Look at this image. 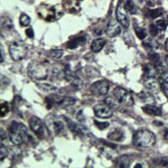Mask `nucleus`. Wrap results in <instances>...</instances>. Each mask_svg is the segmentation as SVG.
<instances>
[{
    "instance_id": "nucleus-11",
    "label": "nucleus",
    "mask_w": 168,
    "mask_h": 168,
    "mask_svg": "<svg viewBox=\"0 0 168 168\" xmlns=\"http://www.w3.org/2000/svg\"><path fill=\"white\" fill-rule=\"evenodd\" d=\"M116 17H117L118 22L124 28H128L130 25V20L126 14V11L124 9V3H119L116 10Z\"/></svg>"
},
{
    "instance_id": "nucleus-14",
    "label": "nucleus",
    "mask_w": 168,
    "mask_h": 168,
    "mask_svg": "<svg viewBox=\"0 0 168 168\" xmlns=\"http://www.w3.org/2000/svg\"><path fill=\"white\" fill-rule=\"evenodd\" d=\"M108 139L113 141H117V142H121L124 140V130H121L119 128H115L114 130H112L108 134Z\"/></svg>"
},
{
    "instance_id": "nucleus-16",
    "label": "nucleus",
    "mask_w": 168,
    "mask_h": 168,
    "mask_svg": "<svg viewBox=\"0 0 168 168\" xmlns=\"http://www.w3.org/2000/svg\"><path fill=\"white\" fill-rule=\"evenodd\" d=\"M105 44H106V41L105 40L102 38L96 39L93 41L92 42V45H91V49L93 52L95 53H98L99 51H101L103 48L104 47Z\"/></svg>"
},
{
    "instance_id": "nucleus-17",
    "label": "nucleus",
    "mask_w": 168,
    "mask_h": 168,
    "mask_svg": "<svg viewBox=\"0 0 168 168\" xmlns=\"http://www.w3.org/2000/svg\"><path fill=\"white\" fill-rule=\"evenodd\" d=\"M139 96H140V100H142L143 102L146 103L147 104H154L155 103V98H154L153 95L150 92H140V94H139Z\"/></svg>"
},
{
    "instance_id": "nucleus-20",
    "label": "nucleus",
    "mask_w": 168,
    "mask_h": 168,
    "mask_svg": "<svg viewBox=\"0 0 168 168\" xmlns=\"http://www.w3.org/2000/svg\"><path fill=\"white\" fill-rule=\"evenodd\" d=\"M125 7H126V10L130 12L131 14H135L137 12V8L135 3L133 0H126L125 1Z\"/></svg>"
},
{
    "instance_id": "nucleus-27",
    "label": "nucleus",
    "mask_w": 168,
    "mask_h": 168,
    "mask_svg": "<svg viewBox=\"0 0 168 168\" xmlns=\"http://www.w3.org/2000/svg\"><path fill=\"white\" fill-rule=\"evenodd\" d=\"M156 27L159 29V30H165L166 26H167V24L165 22V20L163 19H159V20H156V22L155 24Z\"/></svg>"
},
{
    "instance_id": "nucleus-29",
    "label": "nucleus",
    "mask_w": 168,
    "mask_h": 168,
    "mask_svg": "<svg viewBox=\"0 0 168 168\" xmlns=\"http://www.w3.org/2000/svg\"><path fill=\"white\" fill-rule=\"evenodd\" d=\"M9 113V106L5 102H2L1 104V117H4Z\"/></svg>"
},
{
    "instance_id": "nucleus-26",
    "label": "nucleus",
    "mask_w": 168,
    "mask_h": 168,
    "mask_svg": "<svg viewBox=\"0 0 168 168\" xmlns=\"http://www.w3.org/2000/svg\"><path fill=\"white\" fill-rule=\"evenodd\" d=\"M39 88L42 89L45 92H49V91H54L57 89V88H55L54 86L51 85V84H46V83H43L39 85Z\"/></svg>"
},
{
    "instance_id": "nucleus-5",
    "label": "nucleus",
    "mask_w": 168,
    "mask_h": 168,
    "mask_svg": "<svg viewBox=\"0 0 168 168\" xmlns=\"http://www.w3.org/2000/svg\"><path fill=\"white\" fill-rule=\"evenodd\" d=\"M29 76L32 79L45 80L48 76V70L44 65L40 63H31L28 69Z\"/></svg>"
},
{
    "instance_id": "nucleus-34",
    "label": "nucleus",
    "mask_w": 168,
    "mask_h": 168,
    "mask_svg": "<svg viewBox=\"0 0 168 168\" xmlns=\"http://www.w3.org/2000/svg\"><path fill=\"white\" fill-rule=\"evenodd\" d=\"M94 123H95L96 125H97L99 129H101V130H104L105 128H107V127H108V125H109L108 123H100V122H98L97 120H94Z\"/></svg>"
},
{
    "instance_id": "nucleus-41",
    "label": "nucleus",
    "mask_w": 168,
    "mask_h": 168,
    "mask_svg": "<svg viewBox=\"0 0 168 168\" xmlns=\"http://www.w3.org/2000/svg\"><path fill=\"white\" fill-rule=\"evenodd\" d=\"M166 64L168 65V57H166Z\"/></svg>"
},
{
    "instance_id": "nucleus-28",
    "label": "nucleus",
    "mask_w": 168,
    "mask_h": 168,
    "mask_svg": "<svg viewBox=\"0 0 168 168\" xmlns=\"http://www.w3.org/2000/svg\"><path fill=\"white\" fill-rule=\"evenodd\" d=\"M162 14V10L161 9H158V10H150L149 12V14L148 16L152 18V19H155V18H157L160 15Z\"/></svg>"
},
{
    "instance_id": "nucleus-39",
    "label": "nucleus",
    "mask_w": 168,
    "mask_h": 168,
    "mask_svg": "<svg viewBox=\"0 0 168 168\" xmlns=\"http://www.w3.org/2000/svg\"><path fill=\"white\" fill-rule=\"evenodd\" d=\"M164 137H165L166 140H168V131H166V134H165V135H164Z\"/></svg>"
},
{
    "instance_id": "nucleus-21",
    "label": "nucleus",
    "mask_w": 168,
    "mask_h": 168,
    "mask_svg": "<svg viewBox=\"0 0 168 168\" xmlns=\"http://www.w3.org/2000/svg\"><path fill=\"white\" fill-rule=\"evenodd\" d=\"M86 38L85 37H81L79 39H75L71 42H69V44L67 45V47L70 49H73V48H76L77 46H79L80 45H82V43H85Z\"/></svg>"
},
{
    "instance_id": "nucleus-22",
    "label": "nucleus",
    "mask_w": 168,
    "mask_h": 168,
    "mask_svg": "<svg viewBox=\"0 0 168 168\" xmlns=\"http://www.w3.org/2000/svg\"><path fill=\"white\" fill-rule=\"evenodd\" d=\"M145 72H146V75H147V77H155V75H156V72H157L155 67L154 66H152V65L146 66Z\"/></svg>"
},
{
    "instance_id": "nucleus-40",
    "label": "nucleus",
    "mask_w": 168,
    "mask_h": 168,
    "mask_svg": "<svg viewBox=\"0 0 168 168\" xmlns=\"http://www.w3.org/2000/svg\"><path fill=\"white\" fill-rule=\"evenodd\" d=\"M143 166L141 165V164H137L136 166H135V167L136 168V167H142Z\"/></svg>"
},
{
    "instance_id": "nucleus-18",
    "label": "nucleus",
    "mask_w": 168,
    "mask_h": 168,
    "mask_svg": "<svg viewBox=\"0 0 168 168\" xmlns=\"http://www.w3.org/2000/svg\"><path fill=\"white\" fill-rule=\"evenodd\" d=\"M130 164V160L128 155H122L116 160V166L119 167H129Z\"/></svg>"
},
{
    "instance_id": "nucleus-12",
    "label": "nucleus",
    "mask_w": 168,
    "mask_h": 168,
    "mask_svg": "<svg viewBox=\"0 0 168 168\" xmlns=\"http://www.w3.org/2000/svg\"><path fill=\"white\" fill-rule=\"evenodd\" d=\"M121 25L115 20H111L108 23L106 29V34L108 37L113 38L120 34L121 32Z\"/></svg>"
},
{
    "instance_id": "nucleus-3",
    "label": "nucleus",
    "mask_w": 168,
    "mask_h": 168,
    "mask_svg": "<svg viewBox=\"0 0 168 168\" xmlns=\"http://www.w3.org/2000/svg\"><path fill=\"white\" fill-rule=\"evenodd\" d=\"M45 125L48 130L54 135H59L64 130L63 122L61 120L60 118L52 114L45 118Z\"/></svg>"
},
{
    "instance_id": "nucleus-8",
    "label": "nucleus",
    "mask_w": 168,
    "mask_h": 168,
    "mask_svg": "<svg viewBox=\"0 0 168 168\" xmlns=\"http://www.w3.org/2000/svg\"><path fill=\"white\" fill-rule=\"evenodd\" d=\"M94 114L100 119H110L114 114L113 109L107 104H98L93 108Z\"/></svg>"
},
{
    "instance_id": "nucleus-10",
    "label": "nucleus",
    "mask_w": 168,
    "mask_h": 168,
    "mask_svg": "<svg viewBox=\"0 0 168 168\" xmlns=\"http://www.w3.org/2000/svg\"><path fill=\"white\" fill-rule=\"evenodd\" d=\"M48 100L51 101V104L60 106L61 108H67L68 106H71L73 104H75V102H76V100L72 97H60V96L57 95L50 97V98H48Z\"/></svg>"
},
{
    "instance_id": "nucleus-1",
    "label": "nucleus",
    "mask_w": 168,
    "mask_h": 168,
    "mask_svg": "<svg viewBox=\"0 0 168 168\" xmlns=\"http://www.w3.org/2000/svg\"><path fill=\"white\" fill-rule=\"evenodd\" d=\"M9 138L16 146H19L23 142L34 143V138L29 134L27 128L23 124L15 121L11 123L9 130Z\"/></svg>"
},
{
    "instance_id": "nucleus-36",
    "label": "nucleus",
    "mask_w": 168,
    "mask_h": 168,
    "mask_svg": "<svg viewBox=\"0 0 168 168\" xmlns=\"http://www.w3.org/2000/svg\"><path fill=\"white\" fill-rule=\"evenodd\" d=\"M25 33L29 38H34V35H34V30H33L31 28L28 29L26 30Z\"/></svg>"
},
{
    "instance_id": "nucleus-2",
    "label": "nucleus",
    "mask_w": 168,
    "mask_h": 168,
    "mask_svg": "<svg viewBox=\"0 0 168 168\" xmlns=\"http://www.w3.org/2000/svg\"><path fill=\"white\" fill-rule=\"evenodd\" d=\"M156 138L154 134L149 130L142 129L137 130L133 136L134 146L141 148H149L155 145Z\"/></svg>"
},
{
    "instance_id": "nucleus-23",
    "label": "nucleus",
    "mask_w": 168,
    "mask_h": 168,
    "mask_svg": "<svg viewBox=\"0 0 168 168\" xmlns=\"http://www.w3.org/2000/svg\"><path fill=\"white\" fill-rule=\"evenodd\" d=\"M135 34L138 36V38L140 39V40H143V39H145L147 36L146 30L144 28H141V27H139V26H135Z\"/></svg>"
},
{
    "instance_id": "nucleus-35",
    "label": "nucleus",
    "mask_w": 168,
    "mask_h": 168,
    "mask_svg": "<svg viewBox=\"0 0 168 168\" xmlns=\"http://www.w3.org/2000/svg\"><path fill=\"white\" fill-rule=\"evenodd\" d=\"M162 89L163 92L165 93V95L168 98V83L164 82V83L162 84Z\"/></svg>"
},
{
    "instance_id": "nucleus-9",
    "label": "nucleus",
    "mask_w": 168,
    "mask_h": 168,
    "mask_svg": "<svg viewBox=\"0 0 168 168\" xmlns=\"http://www.w3.org/2000/svg\"><path fill=\"white\" fill-rule=\"evenodd\" d=\"M91 91L93 94L98 96H103L107 94L108 89H109V84L108 82L104 80H100L96 82L91 86Z\"/></svg>"
},
{
    "instance_id": "nucleus-24",
    "label": "nucleus",
    "mask_w": 168,
    "mask_h": 168,
    "mask_svg": "<svg viewBox=\"0 0 168 168\" xmlns=\"http://www.w3.org/2000/svg\"><path fill=\"white\" fill-rule=\"evenodd\" d=\"M149 56L150 60L152 61L155 66H162V60H161V57H160V56L158 54L153 52V53H150Z\"/></svg>"
},
{
    "instance_id": "nucleus-37",
    "label": "nucleus",
    "mask_w": 168,
    "mask_h": 168,
    "mask_svg": "<svg viewBox=\"0 0 168 168\" xmlns=\"http://www.w3.org/2000/svg\"><path fill=\"white\" fill-rule=\"evenodd\" d=\"M162 79H163L164 82L168 83V72H165L164 74H163V76H162Z\"/></svg>"
},
{
    "instance_id": "nucleus-15",
    "label": "nucleus",
    "mask_w": 168,
    "mask_h": 168,
    "mask_svg": "<svg viewBox=\"0 0 168 168\" xmlns=\"http://www.w3.org/2000/svg\"><path fill=\"white\" fill-rule=\"evenodd\" d=\"M142 110L146 114H150V115H154V116H161L162 114V110L152 104H146L143 106Z\"/></svg>"
},
{
    "instance_id": "nucleus-7",
    "label": "nucleus",
    "mask_w": 168,
    "mask_h": 168,
    "mask_svg": "<svg viewBox=\"0 0 168 168\" xmlns=\"http://www.w3.org/2000/svg\"><path fill=\"white\" fill-rule=\"evenodd\" d=\"M29 127L32 131L35 134V135H37L40 139L44 138L45 135V130L43 122L39 118L35 117V116L30 118Z\"/></svg>"
},
{
    "instance_id": "nucleus-19",
    "label": "nucleus",
    "mask_w": 168,
    "mask_h": 168,
    "mask_svg": "<svg viewBox=\"0 0 168 168\" xmlns=\"http://www.w3.org/2000/svg\"><path fill=\"white\" fill-rule=\"evenodd\" d=\"M143 44H144V45L146 46L147 50H150V51H155L159 46L158 43L155 41V40L152 38L146 39Z\"/></svg>"
},
{
    "instance_id": "nucleus-33",
    "label": "nucleus",
    "mask_w": 168,
    "mask_h": 168,
    "mask_svg": "<svg viewBox=\"0 0 168 168\" xmlns=\"http://www.w3.org/2000/svg\"><path fill=\"white\" fill-rule=\"evenodd\" d=\"M158 164L162 166L168 167V158L167 157H162V158L159 160Z\"/></svg>"
},
{
    "instance_id": "nucleus-4",
    "label": "nucleus",
    "mask_w": 168,
    "mask_h": 168,
    "mask_svg": "<svg viewBox=\"0 0 168 168\" xmlns=\"http://www.w3.org/2000/svg\"><path fill=\"white\" fill-rule=\"evenodd\" d=\"M28 49L26 45L22 42L14 41L10 45V53L14 61H20L26 57Z\"/></svg>"
},
{
    "instance_id": "nucleus-6",
    "label": "nucleus",
    "mask_w": 168,
    "mask_h": 168,
    "mask_svg": "<svg viewBox=\"0 0 168 168\" xmlns=\"http://www.w3.org/2000/svg\"><path fill=\"white\" fill-rule=\"evenodd\" d=\"M113 94L119 104H123L127 106H131L133 104V98L130 96V93L123 88L117 87L116 88H114Z\"/></svg>"
},
{
    "instance_id": "nucleus-32",
    "label": "nucleus",
    "mask_w": 168,
    "mask_h": 168,
    "mask_svg": "<svg viewBox=\"0 0 168 168\" xmlns=\"http://www.w3.org/2000/svg\"><path fill=\"white\" fill-rule=\"evenodd\" d=\"M159 32V29L156 27L155 25H150V33L151 34L152 36H156L158 35Z\"/></svg>"
},
{
    "instance_id": "nucleus-30",
    "label": "nucleus",
    "mask_w": 168,
    "mask_h": 168,
    "mask_svg": "<svg viewBox=\"0 0 168 168\" xmlns=\"http://www.w3.org/2000/svg\"><path fill=\"white\" fill-rule=\"evenodd\" d=\"M0 155H1V161H3V159L8 155V149H7V146L5 145H2L1 144V149H0Z\"/></svg>"
},
{
    "instance_id": "nucleus-25",
    "label": "nucleus",
    "mask_w": 168,
    "mask_h": 168,
    "mask_svg": "<svg viewBox=\"0 0 168 168\" xmlns=\"http://www.w3.org/2000/svg\"><path fill=\"white\" fill-rule=\"evenodd\" d=\"M30 21H31L30 18H29L27 14H23L22 15L20 16L19 22H20V24H21L23 26L29 25L30 24Z\"/></svg>"
},
{
    "instance_id": "nucleus-38",
    "label": "nucleus",
    "mask_w": 168,
    "mask_h": 168,
    "mask_svg": "<svg viewBox=\"0 0 168 168\" xmlns=\"http://www.w3.org/2000/svg\"><path fill=\"white\" fill-rule=\"evenodd\" d=\"M165 46H166V51H168V39L166 41V43H165Z\"/></svg>"
},
{
    "instance_id": "nucleus-13",
    "label": "nucleus",
    "mask_w": 168,
    "mask_h": 168,
    "mask_svg": "<svg viewBox=\"0 0 168 168\" xmlns=\"http://www.w3.org/2000/svg\"><path fill=\"white\" fill-rule=\"evenodd\" d=\"M145 87L148 90V92L152 93L158 92L162 88V85L155 77H147V79L145 82Z\"/></svg>"
},
{
    "instance_id": "nucleus-31",
    "label": "nucleus",
    "mask_w": 168,
    "mask_h": 168,
    "mask_svg": "<svg viewBox=\"0 0 168 168\" xmlns=\"http://www.w3.org/2000/svg\"><path fill=\"white\" fill-rule=\"evenodd\" d=\"M63 55V51L62 50H55V51H51V56L53 58H56V59H59L61 57H62Z\"/></svg>"
}]
</instances>
